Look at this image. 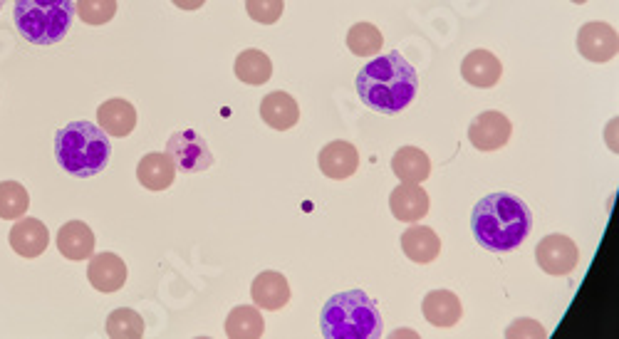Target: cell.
I'll return each instance as SVG.
<instances>
[{
  "label": "cell",
  "instance_id": "cell-23",
  "mask_svg": "<svg viewBox=\"0 0 619 339\" xmlns=\"http://www.w3.org/2000/svg\"><path fill=\"white\" fill-rule=\"evenodd\" d=\"M265 332V320L256 305H238L226 317V335L231 339H260Z\"/></svg>",
  "mask_w": 619,
  "mask_h": 339
},
{
  "label": "cell",
  "instance_id": "cell-16",
  "mask_svg": "<svg viewBox=\"0 0 619 339\" xmlns=\"http://www.w3.org/2000/svg\"><path fill=\"white\" fill-rule=\"evenodd\" d=\"M320 171L327 179H350L352 174H357V166H360V154H357V146L350 142H330L322 146L320 151Z\"/></svg>",
  "mask_w": 619,
  "mask_h": 339
},
{
  "label": "cell",
  "instance_id": "cell-14",
  "mask_svg": "<svg viewBox=\"0 0 619 339\" xmlns=\"http://www.w3.org/2000/svg\"><path fill=\"white\" fill-rule=\"evenodd\" d=\"M97 127L107 137H129L134 127H137V109L132 107V102L122 97L107 99L97 109Z\"/></svg>",
  "mask_w": 619,
  "mask_h": 339
},
{
  "label": "cell",
  "instance_id": "cell-18",
  "mask_svg": "<svg viewBox=\"0 0 619 339\" xmlns=\"http://www.w3.org/2000/svg\"><path fill=\"white\" fill-rule=\"evenodd\" d=\"M260 117L275 132H288L300 122V107L288 92H270L260 102Z\"/></svg>",
  "mask_w": 619,
  "mask_h": 339
},
{
  "label": "cell",
  "instance_id": "cell-27",
  "mask_svg": "<svg viewBox=\"0 0 619 339\" xmlns=\"http://www.w3.org/2000/svg\"><path fill=\"white\" fill-rule=\"evenodd\" d=\"M384 38L372 23H357L352 25L347 33V48L357 57H372L382 50Z\"/></svg>",
  "mask_w": 619,
  "mask_h": 339
},
{
  "label": "cell",
  "instance_id": "cell-4",
  "mask_svg": "<svg viewBox=\"0 0 619 339\" xmlns=\"http://www.w3.org/2000/svg\"><path fill=\"white\" fill-rule=\"evenodd\" d=\"M55 156L62 169L75 179H90L107 169L112 144L109 137L92 122H70L57 132Z\"/></svg>",
  "mask_w": 619,
  "mask_h": 339
},
{
  "label": "cell",
  "instance_id": "cell-3",
  "mask_svg": "<svg viewBox=\"0 0 619 339\" xmlns=\"http://www.w3.org/2000/svg\"><path fill=\"white\" fill-rule=\"evenodd\" d=\"M320 330L325 339H379L384 320L367 292H337L320 312Z\"/></svg>",
  "mask_w": 619,
  "mask_h": 339
},
{
  "label": "cell",
  "instance_id": "cell-22",
  "mask_svg": "<svg viewBox=\"0 0 619 339\" xmlns=\"http://www.w3.org/2000/svg\"><path fill=\"white\" fill-rule=\"evenodd\" d=\"M392 171L397 174L399 181L421 184V181L429 179L431 159L426 156V151L416 149V146H402V149L392 156Z\"/></svg>",
  "mask_w": 619,
  "mask_h": 339
},
{
  "label": "cell",
  "instance_id": "cell-26",
  "mask_svg": "<svg viewBox=\"0 0 619 339\" xmlns=\"http://www.w3.org/2000/svg\"><path fill=\"white\" fill-rule=\"evenodd\" d=\"M107 335L112 339H139L144 335V317L137 310L119 307L107 317Z\"/></svg>",
  "mask_w": 619,
  "mask_h": 339
},
{
  "label": "cell",
  "instance_id": "cell-30",
  "mask_svg": "<svg viewBox=\"0 0 619 339\" xmlns=\"http://www.w3.org/2000/svg\"><path fill=\"white\" fill-rule=\"evenodd\" d=\"M508 339H545L548 337V332H545L543 325H538L535 320H530V317H523V320L513 322L511 327L506 330Z\"/></svg>",
  "mask_w": 619,
  "mask_h": 339
},
{
  "label": "cell",
  "instance_id": "cell-31",
  "mask_svg": "<svg viewBox=\"0 0 619 339\" xmlns=\"http://www.w3.org/2000/svg\"><path fill=\"white\" fill-rule=\"evenodd\" d=\"M171 3L181 10H199V8H204L206 0H171Z\"/></svg>",
  "mask_w": 619,
  "mask_h": 339
},
{
  "label": "cell",
  "instance_id": "cell-9",
  "mask_svg": "<svg viewBox=\"0 0 619 339\" xmlns=\"http://www.w3.org/2000/svg\"><path fill=\"white\" fill-rule=\"evenodd\" d=\"M513 124L506 114L496 112H481L468 127V142L476 146L478 151H498L511 142Z\"/></svg>",
  "mask_w": 619,
  "mask_h": 339
},
{
  "label": "cell",
  "instance_id": "cell-2",
  "mask_svg": "<svg viewBox=\"0 0 619 339\" xmlns=\"http://www.w3.org/2000/svg\"><path fill=\"white\" fill-rule=\"evenodd\" d=\"M471 228L481 248L491 253H511L533 231V213L518 196L498 191L476 203Z\"/></svg>",
  "mask_w": 619,
  "mask_h": 339
},
{
  "label": "cell",
  "instance_id": "cell-7",
  "mask_svg": "<svg viewBox=\"0 0 619 339\" xmlns=\"http://www.w3.org/2000/svg\"><path fill=\"white\" fill-rule=\"evenodd\" d=\"M577 52L587 62H595V65H605V62L615 60L619 52L617 28H612L610 23H602V20H590L577 30Z\"/></svg>",
  "mask_w": 619,
  "mask_h": 339
},
{
  "label": "cell",
  "instance_id": "cell-28",
  "mask_svg": "<svg viewBox=\"0 0 619 339\" xmlns=\"http://www.w3.org/2000/svg\"><path fill=\"white\" fill-rule=\"evenodd\" d=\"M75 13L82 23L104 25L117 15V0H77Z\"/></svg>",
  "mask_w": 619,
  "mask_h": 339
},
{
  "label": "cell",
  "instance_id": "cell-29",
  "mask_svg": "<svg viewBox=\"0 0 619 339\" xmlns=\"http://www.w3.org/2000/svg\"><path fill=\"white\" fill-rule=\"evenodd\" d=\"M246 10L251 15V20H256L260 25H273L278 23L280 15H283L285 3L283 0H246Z\"/></svg>",
  "mask_w": 619,
  "mask_h": 339
},
{
  "label": "cell",
  "instance_id": "cell-8",
  "mask_svg": "<svg viewBox=\"0 0 619 339\" xmlns=\"http://www.w3.org/2000/svg\"><path fill=\"white\" fill-rule=\"evenodd\" d=\"M535 260L548 275H570L580 263V250L572 238L563 233H550L535 245Z\"/></svg>",
  "mask_w": 619,
  "mask_h": 339
},
{
  "label": "cell",
  "instance_id": "cell-5",
  "mask_svg": "<svg viewBox=\"0 0 619 339\" xmlns=\"http://www.w3.org/2000/svg\"><path fill=\"white\" fill-rule=\"evenodd\" d=\"M15 28L28 43L55 45L70 33L75 20L72 0H15Z\"/></svg>",
  "mask_w": 619,
  "mask_h": 339
},
{
  "label": "cell",
  "instance_id": "cell-6",
  "mask_svg": "<svg viewBox=\"0 0 619 339\" xmlns=\"http://www.w3.org/2000/svg\"><path fill=\"white\" fill-rule=\"evenodd\" d=\"M166 154L174 161L176 171H184V174H199V171L211 169L213 164V154L206 139L194 129L171 134L166 142Z\"/></svg>",
  "mask_w": 619,
  "mask_h": 339
},
{
  "label": "cell",
  "instance_id": "cell-33",
  "mask_svg": "<svg viewBox=\"0 0 619 339\" xmlns=\"http://www.w3.org/2000/svg\"><path fill=\"white\" fill-rule=\"evenodd\" d=\"M3 5H5V0H0V10H3Z\"/></svg>",
  "mask_w": 619,
  "mask_h": 339
},
{
  "label": "cell",
  "instance_id": "cell-15",
  "mask_svg": "<svg viewBox=\"0 0 619 339\" xmlns=\"http://www.w3.org/2000/svg\"><path fill=\"white\" fill-rule=\"evenodd\" d=\"M251 300L260 310L278 312L290 302V285L285 275L275 273V270H265L258 273L251 285Z\"/></svg>",
  "mask_w": 619,
  "mask_h": 339
},
{
  "label": "cell",
  "instance_id": "cell-10",
  "mask_svg": "<svg viewBox=\"0 0 619 339\" xmlns=\"http://www.w3.org/2000/svg\"><path fill=\"white\" fill-rule=\"evenodd\" d=\"M10 248L20 258H38L48 250L50 231L40 218H18L15 226L10 228Z\"/></svg>",
  "mask_w": 619,
  "mask_h": 339
},
{
  "label": "cell",
  "instance_id": "cell-19",
  "mask_svg": "<svg viewBox=\"0 0 619 339\" xmlns=\"http://www.w3.org/2000/svg\"><path fill=\"white\" fill-rule=\"evenodd\" d=\"M421 312H424L426 322L434 327H454L464 315V307L456 292L451 290H431L421 302Z\"/></svg>",
  "mask_w": 619,
  "mask_h": 339
},
{
  "label": "cell",
  "instance_id": "cell-25",
  "mask_svg": "<svg viewBox=\"0 0 619 339\" xmlns=\"http://www.w3.org/2000/svg\"><path fill=\"white\" fill-rule=\"evenodd\" d=\"M30 196L18 181H0V218L3 221H18L28 213Z\"/></svg>",
  "mask_w": 619,
  "mask_h": 339
},
{
  "label": "cell",
  "instance_id": "cell-12",
  "mask_svg": "<svg viewBox=\"0 0 619 339\" xmlns=\"http://www.w3.org/2000/svg\"><path fill=\"white\" fill-rule=\"evenodd\" d=\"M461 75L471 87L478 90H488V87H496L501 82L503 75V62L498 60L493 52L488 50H473L468 52L461 62Z\"/></svg>",
  "mask_w": 619,
  "mask_h": 339
},
{
  "label": "cell",
  "instance_id": "cell-24",
  "mask_svg": "<svg viewBox=\"0 0 619 339\" xmlns=\"http://www.w3.org/2000/svg\"><path fill=\"white\" fill-rule=\"evenodd\" d=\"M233 72H236L238 80L246 82V85L260 87L270 80V75H273V62H270V57L265 55L263 50L251 48V50H243L241 55L236 57Z\"/></svg>",
  "mask_w": 619,
  "mask_h": 339
},
{
  "label": "cell",
  "instance_id": "cell-32",
  "mask_svg": "<svg viewBox=\"0 0 619 339\" xmlns=\"http://www.w3.org/2000/svg\"><path fill=\"white\" fill-rule=\"evenodd\" d=\"M570 3H575V5H585L587 0H570Z\"/></svg>",
  "mask_w": 619,
  "mask_h": 339
},
{
  "label": "cell",
  "instance_id": "cell-17",
  "mask_svg": "<svg viewBox=\"0 0 619 339\" xmlns=\"http://www.w3.org/2000/svg\"><path fill=\"white\" fill-rule=\"evenodd\" d=\"M57 250L65 255L67 260H90L95 253V233L85 221H67L57 231Z\"/></svg>",
  "mask_w": 619,
  "mask_h": 339
},
{
  "label": "cell",
  "instance_id": "cell-1",
  "mask_svg": "<svg viewBox=\"0 0 619 339\" xmlns=\"http://www.w3.org/2000/svg\"><path fill=\"white\" fill-rule=\"evenodd\" d=\"M355 87L364 107L379 114H397L414 102L419 77L412 62H407L402 52L392 50L367 62L357 72Z\"/></svg>",
  "mask_w": 619,
  "mask_h": 339
},
{
  "label": "cell",
  "instance_id": "cell-21",
  "mask_svg": "<svg viewBox=\"0 0 619 339\" xmlns=\"http://www.w3.org/2000/svg\"><path fill=\"white\" fill-rule=\"evenodd\" d=\"M137 179L147 191H166L176 179L174 161H171V156L166 154V151L164 154L152 151V154H147L139 161Z\"/></svg>",
  "mask_w": 619,
  "mask_h": 339
},
{
  "label": "cell",
  "instance_id": "cell-20",
  "mask_svg": "<svg viewBox=\"0 0 619 339\" xmlns=\"http://www.w3.org/2000/svg\"><path fill=\"white\" fill-rule=\"evenodd\" d=\"M402 250L412 263L426 265L431 260L439 258L441 253V238L436 236L434 228L429 226H412L402 233Z\"/></svg>",
  "mask_w": 619,
  "mask_h": 339
},
{
  "label": "cell",
  "instance_id": "cell-13",
  "mask_svg": "<svg viewBox=\"0 0 619 339\" xmlns=\"http://www.w3.org/2000/svg\"><path fill=\"white\" fill-rule=\"evenodd\" d=\"M389 208H392L397 221L416 223L429 213V194L421 189V184L402 181V184L389 194Z\"/></svg>",
  "mask_w": 619,
  "mask_h": 339
},
{
  "label": "cell",
  "instance_id": "cell-11",
  "mask_svg": "<svg viewBox=\"0 0 619 339\" xmlns=\"http://www.w3.org/2000/svg\"><path fill=\"white\" fill-rule=\"evenodd\" d=\"M87 280L100 292H117L127 283V263L117 253H97L92 255L87 265Z\"/></svg>",
  "mask_w": 619,
  "mask_h": 339
}]
</instances>
